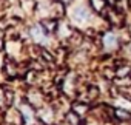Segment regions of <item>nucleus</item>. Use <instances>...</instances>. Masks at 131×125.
<instances>
[{"label":"nucleus","instance_id":"f257e3e1","mask_svg":"<svg viewBox=\"0 0 131 125\" xmlns=\"http://www.w3.org/2000/svg\"><path fill=\"white\" fill-rule=\"evenodd\" d=\"M88 16H90V14H88V9L83 8V6H79V8H76V9L73 11V19H76V20H79V22L86 20Z\"/></svg>","mask_w":131,"mask_h":125},{"label":"nucleus","instance_id":"f03ea898","mask_svg":"<svg viewBox=\"0 0 131 125\" xmlns=\"http://www.w3.org/2000/svg\"><path fill=\"white\" fill-rule=\"evenodd\" d=\"M103 45H105L106 48H113V46H116V36H114V34H111V33L105 34Z\"/></svg>","mask_w":131,"mask_h":125},{"label":"nucleus","instance_id":"7ed1b4c3","mask_svg":"<svg viewBox=\"0 0 131 125\" xmlns=\"http://www.w3.org/2000/svg\"><path fill=\"white\" fill-rule=\"evenodd\" d=\"M31 33H32V37H34L36 40H39V42L42 40V37H43L42 34H43V33H42V29H40V26H34V28L31 29Z\"/></svg>","mask_w":131,"mask_h":125}]
</instances>
